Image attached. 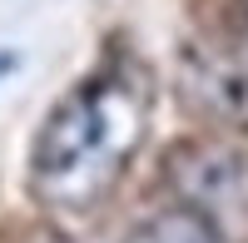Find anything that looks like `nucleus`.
I'll return each mask as SVG.
<instances>
[{"label":"nucleus","mask_w":248,"mask_h":243,"mask_svg":"<svg viewBox=\"0 0 248 243\" xmlns=\"http://www.w3.org/2000/svg\"><path fill=\"white\" fill-rule=\"evenodd\" d=\"M149 129V90L139 75L99 70L60 99L35 134L30 189L55 209L99 204L129 169Z\"/></svg>","instance_id":"f257e3e1"},{"label":"nucleus","mask_w":248,"mask_h":243,"mask_svg":"<svg viewBox=\"0 0 248 243\" xmlns=\"http://www.w3.org/2000/svg\"><path fill=\"white\" fill-rule=\"evenodd\" d=\"M174 90L179 105L203 124L248 129V25H223L184 45Z\"/></svg>","instance_id":"f03ea898"},{"label":"nucleus","mask_w":248,"mask_h":243,"mask_svg":"<svg viewBox=\"0 0 248 243\" xmlns=\"http://www.w3.org/2000/svg\"><path fill=\"white\" fill-rule=\"evenodd\" d=\"M169 184L223 243L248 238V159L214 139H189L169 154Z\"/></svg>","instance_id":"7ed1b4c3"},{"label":"nucleus","mask_w":248,"mask_h":243,"mask_svg":"<svg viewBox=\"0 0 248 243\" xmlns=\"http://www.w3.org/2000/svg\"><path fill=\"white\" fill-rule=\"evenodd\" d=\"M124 243H223V238L203 224L194 209L179 204V209H164V213H154V218H144Z\"/></svg>","instance_id":"20e7f679"},{"label":"nucleus","mask_w":248,"mask_h":243,"mask_svg":"<svg viewBox=\"0 0 248 243\" xmlns=\"http://www.w3.org/2000/svg\"><path fill=\"white\" fill-rule=\"evenodd\" d=\"M10 65H15V55H0V75H5V70H10Z\"/></svg>","instance_id":"39448f33"}]
</instances>
